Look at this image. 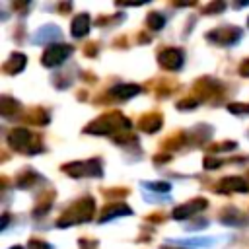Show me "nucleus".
<instances>
[{
    "mask_svg": "<svg viewBox=\"0 0 249 249\" xmlns=\"http://www.w3.org/2000/svg\"><path fill=\"white\" fill-rule=\"evenodd\" d=\"M25 123H33V124H47L49 123V115L45 109L37 107L33 111H29V115L25 117Z\"/></svg>",
    "mask_w": 249,
    "mask_h": 249,
    "instance_id": "nucleus-15",
    "label": "nucleus"
},
{
    "mask_svg": "<svg viewBox=\"0 0 249 249\" xmlns=\"http://www.w3.org/2000/svg\"><path fill=\"white\" fill-rule=\"evenodd\" d=\"M8 142L14 150L23 152V154H37L43 150L41 140L35 134H31V130H27V128H14L8 134Z\"/></svg>",
    "mask_w": 249,
    "mask_h": 249,
    "instance_id": "nucleus-3",
    "label": "nucleus"
},
{
    "mask_svg": "<svg viewBox=\"0 0 249 249\" xmlns=\"http://www.w3.org/2000/svg\"><path fill=\"white\" fill-rule=\"evenodd\" d=\"M220 10H224V4H222V2H214V4H210V6H206V8H202V12H204V14L220 12Z\"/></svg>",
    "mask_w": 249,
    "mask_h": 249,
    "instance_id": "nucleus-19",
    "label": "nucleus"
},
{
    "mask_svg": "<svg viewBox=\"0 0 249 249\" xmlns=\"http://www.w3.org/2000/svg\"><path fill=\"white\" fill-rule=\"evenodd\" d=\"M89 16L88 14H80V16H76L74 18V21H72V35L74 37H84L88 31H89Z\"/></svg>",
    "mask_w": 249,
    "mask_h": 249,
    "instance_id": "nucleus-13",
    "label": "nucleus"
},
{
    "mask_svg": "<svg viewBox=\"0 0 249 249\" xmlns=\"http://www.w3.org/2000/svg\"><path fill=\"white\" fill-rule=\"evenodd\" d=\"M150 189H154V191H169V185L167 183H150Z\"/></svg>",
    "mask_w": 249,
    "mask_h": 249,
    "instance_id": "nucleus-21",
    "label": "nucleus"
},
{
    "mask_svg": "<svg viewBox=\"0 0 249 249\" xmlns=\"http://www.w3.org/2000/svg\"><path fill=\"white\" fill-rule=\"evenodd\" d=\"M0 111H2V115L12 117L14 113L19 111V103H18L16 99H12V97H2V101H0Z\"/></svg>",
    "mask_w": 249,
    "mask_h": 249,
    "instance_id": "nucleus-16",
    "label": "nucleus"
},
{
    "mask_svg": "<svg viewBox=\"0 0 249 249\" xmlns=\"http://www.w3.org/2000/svg\"><path fill=\"white\" fill-rule=\"evenodd\" d=\"M204 208H206V200H204V198H195V200H191V202H187V204L177 206V208L173 210V218H175V220H185V218H191L193 214H196V212H200V210H204Z\"/></svg>",
    "mask_w": 249,
    "mask_h": 249,
    "instance_id": "nucleus-7",
    "label": "nucleus"
},
{
    "mask_svg": "<svg viewBox=\"0 0 249 249\" xmlns=\"http://www.w3.org/2000/svg\"><path fill=\"white\" fill-rule=\"evenodd\" d=\"M35 179H37V175H35L33 171H25V175H21V177L18 179V185H19V187H27V185H31Z\"/></svg>",
    "mask_w": 249,
    "mask_h": 249,
    "instance_id": "nucleus-18",
    "label": "nucleus"
},
{
    "mask_svg": "<svg viewBox=\"0 0 249 249\" xmlns=\"http://www.w3.org/2000/svg\"><path fill=\"white\" fill-rule=\"evenodd\" d=\"M93 212H95V202H93V198L84 196V198H80L78 202H74V204L60 216V220L56 222V226H58V228H66V226H72V224H78V222L91 220V218H93Z\"/></svg>",
    "mask_w": 249,
    "mask_h": 249,
    "instance_id": "nucleus-1",
    "label": "nucleus"
},
{
    "mask_svg": "<svg viewBox=\"0 0 249 249\" xmlns=\"http://www.w3.org/2000/svg\"><path fill=\"white\" fill-rule=\"evenodd\" d=\"M70 53H72L70 45H49V47L45 49L41 60H43L45 66H56V64H60Z\"/></svg>",
    "mask_w": 249,
    "mask_h": 249,
    "instance_id": "nucleus-5",
    "label": "nucleus"
},
{
    "mask_svg": "<svg viewBox=\"0 0 249 249\" xmlns=\"http://www.w3.org/2000/svg\"><path fill=\"white\" fill-rule=\"evenodd\" d=\"M72 177H99L101 175V163L99 160H88V161H72L62 167Z\"/></svg>",
    "mask_w": 249,
    "mask_h": 249,
    "instance_id": "nucleus-4",
    "label": "nucleus"
},
{
    "mask_svg": "<svg viewBox=\"0 0 249 249\" xmlns=\"http://www.w3.org/2000/svg\"><path fill=\"white\" fill-rule=\"evenodd\" d=\"M12 249H21V247H12Z\"/></svg>",
    "mask_w": 249,
    "mask_h": 249,
    "instance_id": "nucleus-25",
    "label": "nucleus"
},
{
    "mask_svg": "<svg viewBox=\"0 0 249 249\" xmlns=\"http://www.w3.org/2000/svg\"><path fill=\"white\" fill-rule=\"evenodd\" d=\"M95 51H97V49H95V45H88L86 54H89V56H91V54H95Z\"/></svg>",
    "mask_w": 249,
    "mask_h": 249,
    "instance_id": "nucleus-24",
    "label": "nucleus"
},
{
    "mask_svg": "<svg viewBox=\"0 0 249 249\" xmlns=\"http://www.w3.org/2000/svg\"><path fill=\"white\" fill-rule=\"evenodd\" d=\"M146 23H148V27H150V29L158 31V29H161V27H163V18H161L160 14H150V16H148V19H146Z\"/></svg>",
    "mask_w": 249,
    "mask_h": 249,
    "instance_id": "nucleus-17",
    "label": "nucleus"
},
{
    "mask_svg": "<svg viewBox=\"0 0 249 249\" xmlns=\"http://www.w3.org/2000/svg\"><path fill=\"white\" fill-rule=\"evenodd\" d=\"M140 91H142L140 86H136V84H126V86H117V88H113V89H111V95L117 97V99H128V97H132V95H136V93H140Z\"/></svg>",
    "mask_w": 249,
    "mask_h": 249,
    "instance_id": "nucleus-14",
    "label": "nucleus"
},
{
    "mask_svg": "<svg viewBox=\"0 0 249 249\" xmlns=\"http://www.w3.org/2000/svg\"><path fill=\"white\" fill-rule=\"evenodd\" d=\"M204 165L210 169V167H218V165H220V161H218V160H210V158H208V160L204 161Z\"/></svg>",
    "mask_w": 249,
    "mask_h": 249,
    "instance_id": "nucleus-23",
    "label": "nucleus"
},
{
    "mask_svg": "<svg viewBox=\"0 0 249 249\" xmlns=\"http://www.w3.org/2000/svg\"><path fill=\"white\" fill-rule=\"evenodd\" d=\"M208 39L218 43V45H230V43L239 39V29L237 27H222V29L208 33Z\"/></svg>",
    "mask_w": 249,
    "mask_h": 249,
    "instance_id": "nucleus-8",
    "label": "nucleus"
},
{
    "mask_svg": "<svg viewBox=\"0 0 249 249\" xmlns=\"http://www.w3.org/2000/svg\"><path fill=\"white\" fill-rule=\"evenodd\" d=\"M239 72H241V76H249V60H245V62L241 64Z\"/></svg>",
    "mask_w": 249,
    "mask_h": 249,
    "instance_id": "nucleus-22",
    "label": "nucleus"
},
{
    "mask_svg": "<svg viewBox=\"0 0 249 249\" xmlns=\"http://www.w3.org/2000/svg\"><path fill=\"white\" fill-rule=\"evenodd\" d=\"M119 214H130V208H128L124 202H109V204L103 208L99 222H105V220L115 218V216H119Z\"/></svg>",
    "mask_w": 249,
    "mask_h": 249,
    "instance_id": "nucleus-12",
    "label": "nucleus"
},
{
    "mask_svg": "<svg viewBox=\"0 0 249 249\" xmlns=\"http://www.w3.org/2000/svg\"><path fill=\"white\" fill-rule=\"evenodd\" d=\"M25 54H21V53H14L6 62H4V66H2V70L6 72V74H18V72H21L23 70V66H25Z\"/></svg>",
    "mask_w": 249,
    "mask_h": 249,
    "instance_id": "nucleus-10",
    "label": "nucleus"
},
{
    "mask_svg": "<svg viewBox=\"0 0 249 249\" xmlns=\"http://www.w3.org/2000/svg\"><path fill=\"white\" fill-rule=\"evenodd\" d=\"M220 193H231V191H239V193H245L249 189V183H245L241 177H224L218 187H216Z\"/></svg>",
    "mask_w": 249,
    "mask_h": 249,
    "instance_id": "nucleus-9",
    "label": "nucleus"
},
{
    "mask_svg": "<svg viewBox=\"0 0 249 249\" xmlns=\"http://www.w3.org/2000/svg\"><path fill=\"white\" fill-rule=\"evenodd\" d=\"M161 249H167V247H161Z\"/></svg>",
    "mask_w": 249,
    "mask_h": 249,
    "instance_id": "nucleus-26",
    "label": "nucleus"
},
{
    "mask_svg": "<svg viewBox=\"0 0 249 249\" xmlns=\"http://www.w3.org/2000/svg\"><path fill=\"white\" fill-rule=\"evenodd\" d=\"M29 247L31 249H49V245L45 241H39V239H31L29 241Z\"/></svg>",
    "mask_w": 249,
    "mask_h": 249,
    "instance_id": "nucleus-20",
    "label": "nucleus"
},
{
    "mask_svg": "<svg viewBox=\"0 0 249 249\" xmlns=\"http://www.w3.org/2000/svg\"><path fill=\"white\" fill-rule=\"evenodd\" d=\"M130 126V121L126 117H123L121 113L113 111L107 113L103 117H99L97 121H93L89 126H86V132H93V134H113L117 130H124Z\"/></svg>",
    "mask_w": 249,
    "mask_h": 249,
    "instance_id": "nucleus-2",
    "label": "nucleus"
},
{
    "mask_svg": "<svg viewBox=\"0 0 249 249\" xmlns=\"http://www.w3.org/2000/svg\"><path fill=\"white\" fill-rule=\"evenodd\" d=\"M247 181H249V175H247Z\"/></svg>",
    "mask_w": 249,
    "mask_h": 249,
    "instance_id": "nucleus-27",
    "label": "nucleus"
},
{
    "mask_svg": "<svg viewBox=\"0 0 249 249\" xmlns=\"http://www.w3.org/2000/svg\"><path fill=\"white\" fill-rule=\"evenodd\" d=\"M138 126L144 130V132H156V130H160V126H161V115L160 113H148V115H144L142 119H140V123H138Z\"/></svg>",
    "mask_w": 249,
    "mask_h": 249,
    "instance_id": "nucleus-11",
    "label": "nucleus"
},
{
    "mask_svg": "<svg viewBox=\"0 0 249 249\" xmlns=\"http://www.w3.org/2000/svg\"><path fill=\"white\" fill-rule=\"evenodd\" d=\"M247 23H249V19H247Z\"/></svg>",
    "mask_w": 249,
    "mask_h": 249,
    "instance_id": "nucleus-28",
    "label": "nucleus"
},
{
    "mask_svg": "<svg viewBox=\"0 0 249 249\" xmlns=\"http://www.w3.org/2000/svg\"><path fill=\"white\" fill-rule=\"evenodd\" d=\"M158 62L165 70H177L183 64V53L179 49H171V47L169 49H163L160 53V56H158Z\"/></svg>",
    "mask_w": 249,
    "mask_h": 249,
    "instance_id": "nucleus-6",
    "label": "nucleus"
}]
</instances>
